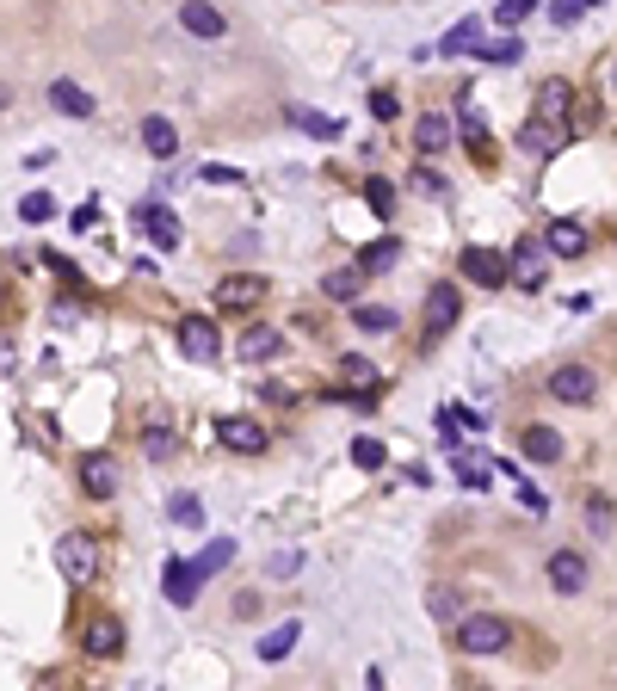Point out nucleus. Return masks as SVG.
I'll return each instance as SVG.
<instances>
[{"instance_id": "f257e3e1", "label": "nucleus", "mask_w": 617, "mask_h": 691, "mask_svg": "<svg viewBox=\"0 0 617 691\" xmlns=\"http://www.w3.org/2000/svg\"><path fill=\"white\" fill-rule=\"evenodd\" d=\"M506 642H513V624L494 611H463L457 617V648L463 654H500Z\"/></svg>"}, {"instance_id": "f03ea898", "label": "nucleus", "mask_w": 617, "mask_h": 691, "mask_svg": "<svg viewBox=\"0 0 617 691\" xmlns=\"http://www.w3.org/2000/svg\"><path fill=\"white\" fill-rule=\"evenodd\" d=\"M56 568H62L68 587H93V574H99V543H93L87 531H68V537L56 543Z\"/></svg>"}, {"instance_id": "7ed1b4c3", "label": "nucleus", "mask_w": 617, "mask_h": 691, "mask_svg": "<svg viewBox=\"0 0 617 691\" xmlns=\"http://www.w3.org/2000/svg\"><path fill=\"white\" fill-rule=\"evenodd\" d=\"M457 315H463V290H457V284H432V290H426V334H432V340L451 334Z\"/></svg>"}, {"instance_id": "20e7f679", "label": "nucleus", "mask_w": 617, "mask_h": 691, "mask_svg": "<svg viewBox=\"0 0 617 691\" xmlns=\"http://www.w3.org/2000/svg\"><path fill=\"white\" fill-rule=\"evenodd\" d=\"M550 395H556V402H568V408H587L593 395H599V377H593L587 365H562V371H550Z\"/></svg>"}, {"instance_id": "39448f33", "label": "nucleus", "mask_w": 617, "mask_h": 691, "mask_svg": "<svg viewBox=\"0 0 617 691\" xmlns=\"http://www.w3.org/2000/svg\"><path fill=\"white\" fill-rule=\"evenodd\" d=\"M75 476H81V494H93V500H112L118 494V463L105 457V451H87L75 463Z\"/></svg>"}, {"instance_id": "423d86ee", "label": "nucleus", "mask_w": 617, "mask_h": 691, "mask_svg": "<svg viewBox=\"0 0 617 691\" xmlns=\"http://www.w3.org/2000/svg\"><path fill=\"white\" fill-rule=\"evenodd\" d=\"M136 223L149 229V241H155L161 253H173L179 241H186V229H179V216H173L167 204H155V198H149V204H136Z\"/></svg>"}, {"instance_id": "0eeeda50", "label": "nucleus", "mask_w": 617, "mask_h": 691, "mask_svg": "<svg viewBox=\"0 0 617 691\" xmlns=\"http://www.w3.org/2000/svg\"><path fill=\"white\" fill-rule=\"evenodd\" d=\"M216 439H223L229 451H241V457H253V451H266L272 432L260 420H247V414H229V420H216Z\"/></svg>"}, {"instance_id": "6e6552de", "label": "nucleus", "mask_w": 617, "mask_h": 691, "mask_svg": "<svg viewBox=\"0 0 617 691\" xmlns=\"http://www.w3.org/2000/svg\"><path fill=\"white\" fill-rule=\"evenodd\" d=\"M179 346H186V358L210 365V358L223 352V334H216V321H204V315H186V321H179Z\"/></svg>"}, {"instance_id": "1a4fd4ad", "label": "nucleus", "mask_w": 617, "mask_h": 691, "mask_svg": "<svg viewBox=\"0 0 617 691\" xmlns=\"http://www.w3.org/2000/svg\"><path fill=\"white\" fill-rule=\"evenodd\" d=\"M543 272H550V253H543V241H519L513 253H506V278H519L525 290H537Z\"/></svg>"}, {"instance_id": "9d476101", "label": "nucleus", "mask_w": 617, "mask_h": 691, "mask_svg": "<svg viewBox=\"0 0 617 691\" xmlns=\"http://www.w3.org/2000/svg\"><path fill=\"white\" fill-rule=\"evenodd\" d=\"M562 142H568V124H550V118H531V124L519 130V149H525L531 161H550Z\"/></svg>"}, {"instance_id": "9b49d317", "label": "nucleus", "mask_w": 617, "mask_h": 691, "mask_svg": "<svg viewBox=\"0 0 617 691\" xmlns=\"http://www.w3.org/2000/svg\"><path fill=\"white\" fill-rule=\"evenodd\" d=\"M463 278H476L482 290H500V284H506V253H494V247H463Z\"/></svg>"}, {"instance_id": "f8f14e48", "label": "nucleus", "mask_w": 617, "mask_h": 691, "mask_svg": "<svg viewBox=\"0 0 617 691\" xmlns=\"http://www.w3.org/2000/svg\"><path fill=\"white\" fill-rule=\"evenodd\" d=\"M260 297H266V278L260 272H229L223 284H216V303H223V309H253Z\"/></svg>"}, {"instance_id": "ddd939ff", "label": "nucleus", "mask_w": 617, "mask_h": 691, "mask_svg": "<svg viewBox=\"0 0 617 691\" xmlns=\"http://www.w3.org/2000/svg\"><path fill=\"white\" fill-rule=\"evenodd\" d=\"M587 574H593V568H587V556H580V550H556V556H550V587H556V593H580V587H587Z\"/></svg>"}, {"instance_id": "4468645a", "label": "nucleus", "mask_w": 617, "mask_h": 691, "mask_svg": "<svg viewBox=\"0 0 617 691\" xmlns=\"http://www.w3.org/2000/svg\"><path fill=\"white\" fill-rule=\"evenodd\" d=\"M179 25L192 31V38H223L229 31V19L210 7V0H186V7H179Z\"/></svg>"}, {"instance_id": "2eb2a0df", "label": "nucleus", "mask_w": 617, "mask_h": 691, "mask_svg": "<svg viewBox=\"0 0 617 691\" xmlns=\"http://www.w3.org/2000/svg\"><path fill=\"white\" fill-rule=\"evenodd\" d=\"M81 648L93 654V661H112V654L124 648V630L112 624V617H93V624H87V636H81Z\"/></svg>"}, {"instance_id": "dca6fc26", "label": "nucleus", "mask_w": 617, "mask_h": 691, "mask_svg": "<svg viewBox=\"0 0 617 691\" xmlns=\"http://www.w3.org/2000/svg\"><path fill=\"white\" fill-rule=\"evenodd\" d=\"M161 593H167L173 605H192V599H198V574H192V562H179V556H173V562L161 568Z\"/></svg>"}, {"instance_id": "f3484780", "label": "nucleus", "mask_w": 617, "mask_h": 691, "mask_svg": "<svg viewBox=\"0 0 617 691\" xmlns=\"http://www.w3.org/2000/svg\"><path fill=\"white\" fill-rule=\"evenodd\" d=\"M142 149H149L155 161H173V155H179V130H173V118H142Z\"/></svg>"}, {"instance_id": "a211bd4d", "label": "nucleus", "mask_w": 617, "mask_h": 691, "mask_svg": "<svg viewBox=\"0 0 617 691\" xmlns=\"http://www.w3.org/2000/svg\"><path fill=\"white\" fill-rule=\"evenodd\" d=\"M278 346H284V334L278 327H253V334H241V365H266V358H278Z\"/></svg>"}, {"instance_id": "6ab92c4d", "label": "nucleus", "mask_w": 617, "mask_h": 691, "mask_svg": "<svg viewBox=\"0 0 617 691\" xmlns=\"http://www.w3.org/2000/svg\"><path fill=\"white\" fill-rule=\"evenodd\" d=\"M519 451H525L531 463H556V457H562V432H556V426H525Z\"/></svg>"}, {"instance_id": "aec40b11", "label": "nucleus", "mask_w": 617, "mask_h": 691, "mask_svg": "<svg viewBox=\"0 0 617 691\" xmlns=\"http://www.w3.org/2000/svg\"><path fill=\"white\" fill-rule=\"evenodd\" d=\"M476 44H482V19L469 13V19H457L451 31H445V44H439V56H476Z\"/></svg>"}, {"instance_id": "412c9836", "label": "nucleus", "mask_w": 617, "mask_h": 691, "mask_svg": "<svg viewBox=\"0 0 617 691\" xmlns=\"http://www.w3.org/2000/svg\"><path fill=\"white\" fill-rule=\"evenodd\" d=\"M414 149H420V155H445V149H451V118L426 112V118H420V130H414Z\"/></svg>"}, {"instance_id": "4be33fe9", "label": "nucleus", "mask_w": 617, "mask_h": 691, "mask_svg": "<svg viewBox=\"0 0 617 691\" xmlns=\"http://www.w3.org/2000/svg\"><path fill=\"white\" fill-rule=\"evenodd\" d=\"M50 105H56L62 118H93V93L75 87V81H56V87H50Z\"/></svg>"}, {"instance_id": "5701e85b", "label": "nucleus", "mask_w": 617, "mask_h": 691, "mask_svg": "<svg viewBox=\"0 0 617 691\" xmlns=\"http://www.w3.org/2000/svg\"><path fill=\"white\" fill-rule=\"evenodd\" d=\"M543 241H550V253H562V260H580V253H587V229L580 223H550Z\"/></svg>"}, {"instance_id": "b1692460", "label": "nucleus", "mask_w": 617, "mask_h": 691, "mask_svg": "<svg viewBox=\"0 0 617 691\" xmlns=\"http://www.w3.org/2000/svg\"><path fill=\"white\" fill-rule=\"evenodd\" d=\"M395 266H402V241H395V235L371 241V247H365V260H358V272H395Z\"/></svg>"}, {"instance_id": "393cba45", "label": "nucleus", "mask_w": 617, "mask_h": 691, "mask_svg": "<svg viewBox=\"0 0 617 691\" xmlns=\"http://www.w3.org/2000/svg\"><path fill=\"white\" fill-rule=\"evenodd\" d=\"M568 99H574V93H568L562 81H543V87H537V118H550V124H568Z\"/></svg>"}, {"instance_id": "a878e982", "label": "nucleus", "mask_w": 617, "mask_h": 691, "mask_svg": "<svg viewBox=\"0 0 617 691\" xmlns=\"http://www.w3.org/2000/svg\"><path fill=\"white\" fill-rule=\"evenodd\" d=\"M297 636H303V624H278V630H266V636H260V661H284V654L297 648Z\"/></svg>"}, {"instance_id": "bb28decb", "label": "nucleus", "mask_w": 617, "mask_h": 691, "mask_svg": "<svg viewBox=\"0 0 617 691\" xmlns=\"http://www.w3.org/2000/svg\"><path fill=\"white\" fill-rule=\"evenodd\" d=\"M358 284H365V272H358V266H346V272H328V278H321V290H328L334 303H358Z\"/></svg>"}, {"instance_id": "cd10ccee", "label": "nucleus", "mask_w": 617, "mask_h": 691, "mask_svg": "<svg viewBox=\"0 0 617 691\" xmlns=\"http://www.w3.org/2000/svg\"><path fill=\"white\" fill-rule=\"evenodd\" d=\"M426 611L439 617V624H457V617H463V593H457V587H432V593H426Z\"/></svg>"}, {"instance_id": "c85d7f7f", "label": "nucleus", "mask_w": 617, "mask_h": 691, "mask_svg": "<svg viewBox=\"0 0 617 691\" xmlns=\"http://www.w3.org/2000/svg\"><path fill=\"white\" fill-rule=\"evenodd\" d=\"M223 562H235V537H216V543H210V550H204V556L192 562V574H198V580H210V574H216V568H223Z\"/></svg>"}, {"instance_id": "c756f323", "label": "nucleus", "mask_w": 617, "mask_h": 691, "mask_svg": "<svg viewBox=\"0 0 617 691\" xmlns=\"http://www.w3.org/2000/svg\"><path fill=\"white\" fill-rule=\"evenodd\" d=\"M352 321L365 327V334H395V309H377V303H358Z\"/></svg>"}, {"instance_id": "7c9ffc66", "label": "nucleus", "mask_w": 617, "mask_h": 691, "mask_svg": "<svg viewBox=\"0 0 617 691\" xmlns=\"http://www.w3.org/2000/svg\"><path fill=\"white\" fill-rule=\"evenodd\" d=\"M414 192H420L426 204H445V198H451V186H445V179L432 173V167H414Z\"/></svg>"}, {"instance_id": "2f4dec72", "label": "nucleus", "mask_w": 617, "mask_h": 691, "mask_svg": "<svg viewBox=\"0 0 617 691\" xmlns=\"http://www.w3.org/2000/svg\"><path fill=\"white\" fill-rule=\"evenodd\" d=\"M142 457L167 463V457H173V432H167V426H149V432H142Z\"/></svg>"}, {"instance_id": "473e14b6", "label": "nucleus", "mask_w": 617, "mask_h": 691, "mask_svg": "<svg viewBox=\"0 0 617 691\" xmlns=\"http://www.w3.org/2000/svg\"><path fill=\"white\" fill-rule=\"evenodd\" d=\"M457 482H463L469 494H476V488H488V463H482V457H463V451H457Z\"/></svg>"}, {"instance_id": "72a5a7b5", "label": "nucleus", "mask_w": 617, "mask_h": 691, "mask_svg": "<svg viewBox=\"0 0 617 691\" xmlns=\"http://www.w3.org/2000/svg\"><path fill=\"white\" fill-rule=\"evenodd\" d=\"M537 13V0H500V7H494V19L506 25V31H513V25H525Z\"/></svg>"}, {"instance_id": "f704fd0d", "label": "nucleus", "mask_w": 617, "mask_h": 691, "mask_svg": "<svg viewBox=\"0 0 617 691\" xmlns=\"http://www.w3.org/2000/svg\"><path fill=\"white\" fill-rule=\"evenodd\" d=\"M352 463H358V469H383V463H389V451H383L377 439H352Z\"/></svg>"}, {"instance_id": "c9c22d12", "label": "nucleus", "mask_w": 617, "mask_h": 691, "mask_svg": "<svg viewBox=\"0 0 617 691\" xmlns=\"http://www.w3.org/2000/svg\"><path fill=\"white\" fill-rule=\"evenodd\" d=\"M476 56H482V62H519L525 44H519V38H500V44H476Z\"/></svg>"}, {"instance_id": "e433bc0d", "label": "nucleus", "mask_w": 617, "mask_h": 691, "mask_svg": "<svg viewBox=\"0 0 617 691\" xmlns=\"http://www.w3.org/2000/svg\"><path fill=\"white\" fill-rule=\"evenodd\" d=\"M19 216H25V223H50V216H56V204H50L44 192H25V198H19Z\"/></svg>"}, {"instance_id": "4c0bfd02", "label": "nucleus", "mask_w": 617, "mask_h": 691, "mask_svg": "<svg viewBox=\"0 0 617 691\" xmlns=\"http://www.w3.org/2000/svg\"><path fill=\"white\" fill-rule=\"evenodd\" d=\"M290 118H297L309 136H340V118H315V112H290Z\"/></svg>"}, {"instance_id": "58836bf2", "label": "nucleus", "mask_w": 617, "mask_h": 691, "mask_svg": "<svg viewBox=\"0 0 617 691\" xmlns=\"http://www.w3.org/2000/svg\"><path fill=\"white\" fill-rule=\"evenodd\" d=\"M340 377H346V383H371V389H377V371H371V358H346V365H340Z\"/></svg>"}, {"instance_id": "ea45409f", "label": "nucleus", "mask_w": 617, "mask_h": 691, "mask_svg": "<svg viewBox=\"0 0 617 691\" xmlns=\"http://www.w3.org/2000/svg\"><path fill=\"white\" fill-rule=\"evenodd\" d=\"M365 198H371V210H377V216H389V210H395V186H383V179H371Z\"/></svg>"}, {"instance_id": "a19ab883", "label": "nucleus", "mask_w": 617, "mask_h": 691, "mask_svg": "<svg viewBox=\"0 0 617 691\" xmlns=\"http://www.w3.org/2000/svg\"><path fill=\"white\" fill-rule=\"evenodd\" d=\"M173 519H179V525H204V506H198L192 494H179V500H173Z\"/></svg>"}, {"instance_id": "79ce46f5", "label": "nucleus", "mask_w": 617, "mask_h": 691, "mask_svg": "<svg viewBox=\"0 0 617 691\" xmlns=\"http://www.w3.org/2000/svg\"><path fill=\"white\" fill-rule=\"evenodd\" d=\"M580 13H587V7H580V0H556V7H550V19H556V25H574Z\"/></svg>"}, {"instance_id": "37998d69", "label": "nucleus", "mask_w": 617, "mask_h": 691, "mask_svg": "<svg viewBox=\"0 0 617 691\" xmlns=\"http://www.w3.org/2000/svg\"><path fill=\"white\" fill-rule=\"evenodd\" d=\"M587 519H593V531H611V500H605V494L587 506Z\"/></svg>"}, {"instance_id": "c03bdc74", "label": "nucleus", "mask_w": 617, "mask_h": 691, "mask_svg": "<svg viewBox=\"0 0 617 691\" xmlns=\"http://www.w3.org/2000/svg\"><path fill=\"white\" fill-rule=\"evenodd\" d=\"M371 112H377V118H383V124H389V118H395V112H402V105H395V93H371Z\"/></svg>"}, {"instance_id": "a18cd8bd", "label": "nucleus", "mask_w": 617, "mask_h": 691, "mask_svg": "<svg viewBox=\"0 0 617 691\" xmlns=\"http://www.w3.org/2000/svg\"><path fill=\"white\" fill-rule=\"evenodd\" d=\"M457 414V426H469V432H482L488 426V414H476V408H451Z\"/></svg>"}, {"instance_id": "49530a36", "label": "nucleus", "mask_w": 617, "mask_h": 691, "mask_svg": "<svg viewBox=\"0 0 617 691\" xmlns=\"http://www.w3.org/2000/svg\"><path fill=\"white\" fill-rule=\"evenodd\" d=\"M297 568H303V556H297V550H284V556L272 562V574H297Z\"/></svg>"}, {"instance_id": "de8ad7c7", "label": "nucleus", "mask_w": 617, "mask_h": 691, "mask_svg": "<svg viewBox=\"0 0 617 691\" xmlns=\"http://www.w3.org/2000/svg\"><path fill=\"white\" fill-rule=\"evenodd\" d=\"M7 105H13V93H7V81H0V112H7Z\"/></svg>"}, {"instance_id": "09e8293b", "label": "nucleus", "mask_w": 617, "mask_h": 691, "mask_svg": "<svg viewBox=\"0 0 617 691\" xmlns=\"http://www.w3.org/2000/svg\"><path fill=\"white\" fill-rule=\"evenodd\" d=\"M611 93H617V62H611Z\"/></svg>"}, {"instance_id": "8fccbe9b", "label": "nucleus", "mask_w": 617, "mask_h": 691, "mask_svg": "<svg viewBox=\"0 0 617 691\" xmlns=\"http://www.w3.org/2000/svg\"><path fill=\"white\" fill-rule=\"evenodd\" d=\"M580 7H599V0H580Z\"/></svg>"}]
</instances>
